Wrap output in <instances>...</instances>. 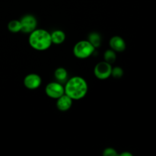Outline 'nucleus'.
<instances>
[{
  "label": "nucleus",
  "mask_w": 156,
  "mask_h": 156,
  "mask_svg": "<svg viewBox=\"0 0 156 156\" xmlns=\"http://www.w3.org/2000/svg\"><path fill=\"white\" fill-rule=\"evenodd\" d=\"M111 76L114 78H115V79H120L123 76V69L119 66H116L114 68H112Z\"/></svg>",
  "instance_id": "2eb2a0df"
},
{
  "label": "nucleus",
  "mask_w": 156,
  "mask_h": 156,
  "mask_svg": "<svg viewBox=\"0 0 156 156\" xmlns=\"http://www.w3.org/2000/svg\"><path fill=\"white\" fill-rule=\"evenodd\" d=\"M73 100L68 95L64 94L59 98L56 99V108L60 111H67L73 106Z\"/></svg>",
  "instance_id": "1a4fd4ad"
},
{
  "label": "nucleus",
  "mask_w": 156,
  "mask_h": 156,
  "mask_svg": "<svg viewBox=\"0 0 156 156\" xmlns=\"http://www.w3.org/2000/svg\"><path fill=\"white\" fill-rule=\"evenodd\" d=\"M28 42L30 47L37 51H44L53 44L50 32L44 29H35L29 34Z\"/></svg>",
  "instance_id": "f03ea898"
},
{
  "label": "nucleus",
  "mask_w": 156,
  "mask_h": 156,
  "mask_svg": "<svg viewBox=\"0 0 156 156\" xmlns=\"http://www.w3.org/2000/svg\"><path fill=\"white\" fill-rule=\"evenodd\" d=\"M8 29L12 33H18L21 31V24L20 20H12L8 24Z\"/></svg>",
  "instance_id": "ddd939ff"
},
{
  "label": "nucleus",
  "mask_w": 156,
  "mask_h": 156,
  "mask_svg": "<svg viewBox=\"0 0 156 156\" xmlns=\"http://www.w3.org/2000/svg\"><path fill=\"white\" fill-rule=\"evenodd\" d=\"M103 155L105 156H117L118 153L117 152L115 149L111 147L106 148L103 152Z\"/></svg>",
  "instance_id": "dca6fc26"
},
{
  "label": "nucleus",
  "mask_w": 156,
  "mask_h": 156,
  "mask_svg": "<svg viewBox=\"0 0 156 156\" xmlns=\"http://www.w3.org/2000/svg\"><path fill=\"white\" fill-rule=\"evenodd\" d=\"M120 155H121V156H133L132 154L129 153V152H123V153L120 154Z\"/></svg>",
  "instance_id": "f3484780"
},
{
  "label": "nucleus",
  "mask_w": 156,
  "mask_h": 156,
  "mask_svg": "<svg viewBox=\"0 0 156 156\" xmlns=\"http://www.w3.org/2000/svg\"><path fill=\"white\" fill-rule=\"evenodd\" d=\"M24 85L27 89L35 90L41 86L42 83V79L41 76L36 73H30L24 77Z\"/></svg>",
  "instance_id": "0eeeda50"
},
{
  "label": "nucleus",
  "mask_w": 156,
  "mask_h": 156,
  "mask_svg": "<svg viewBox=\"0 0 156 156\" xmlns=\"http://www.w3.org/2000/svg\"><path fill=\"white\" fill-rule=\"evenodd\" d=\"M54 76L56 82L61 84H65L68 80V73L63 67H59L54 72Z\"/></svg>",
  "instance_id": "9d476101"
},
{
  "label": "nucleus",
  "mask_w": 156,
  "mask_h": 156,
  "mask_svg": "<svg viewBox=\"0 0 156 156\" xmlns=\"http://www.w3.org/2000/svg\"><path fill=\"white\" fill-rule=\"evenodd\" d=\"M95 47L87 40L80 41L75 44L73 47V54L76 58L85 59L94 54Z\"/></svg>",
  "instance_id": "7ed1b4c3"
},
{
  "label": "nucleus",
  "mask_w": 156,
  "mask_h": 156,
  "mask_svg": "<svg viewBox=\"0 0 156 156\" xmlns=\"http://www.w3.org/2000/svg\"><path fill=\"white\" fill-rule=\"evenodd\" d=\"M111 64L106 61H101L96 64L94 68V74L97 79L100 80H105L108 79L110 76H111L112 72Z\"/></svg>",
  "instance_id": "20e7f679"
},
{
  "label": "nucleus",
  "mask_w": 156,
  "mask_h": 156,
  "mask_svg": "<svg viewBox=\"0 0 156 156\" xmlns=\"http://www.w3.org/2000/svg\"><path fill=\"white\" fill-rule=\"evenodd\" d=\"M65 94L73 100H80L88 93V83L84 78L81 76H73L65 83Z\"/></svg>",
  "instance_id": "f257e3e1"
},
{
  "label": "nucleus",
  "mask_w": 156,
  "mask_h": 156,
  "mask_svg": "<svg viewBox=\"0 0 156 156\" xmlns=\"http://www.w3.org/2000/svg\"><path fill=\"white\" fill-rule=\"evenodd\" d=\"M45 93L50 98L57 99L65 94V89L62 84L58 82H51L46 86Z\"/></svg>",
  "instance_id": "39448f33"
},
{
  "label": "nucleus",
  "mask_w": 156,
  "mask_h": 156,
  "mask_svg": "<svg viewBox=\"0 0 156 156\" xmlns=\"http://www.w3.org/2000/svg\"><path fill=\"white\" fill-rule=\"evenodd\" d=\"M88 41L96 48H98L101 44V37L98 32H91L88 34Z\"/></svg>",
  "instance_id": "f8f14e48"
},
{
  "label": "nucleus",
  "mask_w": 156,
  "mask_h": 156,
  "mask_svg": "<svg viewBox=\"0 0 156 156\" xmlns=\"http://www.w3.org/2000/svg\"><path fill=\"white\" fill-rule=\"evenodd\" d=\"M52 43L56 45L62 44L66 41V34L62 30H56L50 33Z\"/></svg>",
  "instance_id": "9b49d317"
},
{
  "label": "nucleus",
  "mask_w": 156,
  "mask_h": 156,
  "mask_svg": "<svg viewBox=\"0 0 156 156\" xmlns=\"http://www.w3.org/2000/svg\"><path fill=\"white\" fill-rule=\"evenodd\" d=\"M20 21L21 24V32L24 34L31 33L37 28V18L33 15H30V14L24 15L20 19Z\"/></svg>",
  "instance_id": "423d86ee"
},
{
  "label": "nucleus",
  "mask_w": 156,
  "mask_h": 156,
  "mask_svg": "<svg viewBox=\"0 0 156 156\" xmlns=\"http://www.w3.org/2000/svg\"><path fill=\"white\" fill-rule=\"evenodd\" d=\"M116 58H117L116 52L114 50H113L112 49L107 50L105 52V53H104V59H105V61H106V62H109L111 64L115 62Z\"/></svg>",
  "instance_id": "4468645a"
},
{
  "label": "nucleus",
  "mask_w": 156,
  "mask_h": 156,
  "mask_svg": "<svg viewBox=\"0 0 156 156\" xmlns=\"http://www.w3.org/2000/svg\"><path fill=\"white\" fill-rule=\"evenodd\" d=\"M109 45L111 49L116 53H121L123 52L126 48V44L123 38L120 36H114L110 39Z\"/></svg>",
  "instance_id": "6e6552de"
}]
</instances>
